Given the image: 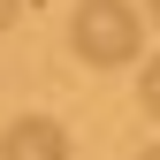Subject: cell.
<instances>
[{
  "instance_id": "1",
  "label": "cell",
  "mask_w": 160,
  "mask_h": 160,
  "mask_svg": "<svg viewBox=\"0 0 160 160\" xmlns=\"http://www.w3.org/2000/svg\"><path fill=\"white\" fill-rule=\"evenodd\" d=\"M69 46H76V61H92V69H130L137 46H145V23H137L130 0H76Z\"/></svg>"
},
{
  "instance_id": "2",
  "label": "cell",
  "mask_w": 160,
  "mask_h": 160,
  "mask_svg": "<svg viewBox=\"0 0 160 160\" xmlns=\"http://www.w3.org/2000/svg\"><path fill=\"white\" fill-rule=\"evenodd\" d=\"M0 160H69V130L53 114H15L0 130Z\"/></svg>"
},
{
  "instance_id": "3",
  "label": "cell",
  "mask_w": 160,
  "mask_h": 160,
  "mask_svg": "<svg viewBox=\"0 0 160 160\" xmlns=\"http://www.w3.org/2000/svg\"><path fill=\"white\" fill-rule=\"evenodd\" d=\"M137 107L160 122V61H145V76H137Z\"/></svg>"
},
{
  "instance_id": "4",
  "label": "cell",
  "mask_w": 160,
  "mask_h": 160,
  "mask_svg": "<svg viewBox=\"0 0 160 160\" xmlns=\"http://www.w3.org/2000/svg\"><path fill=\"white\" fill-rule=\"evenodd\" d=\"M15 8H23V0H0V31H8V23H15Z\"/></svg>"
},
{
  "instance_id": "5",
  "label": "cell",
  "mask_w": 160,
  "mask_h": 160,
  "mask_svg": "<svg viewBox=\"0 0 160 160\" xmlns=\"http://www.w3.org/2000/svg\"><path fill=\"white\" fill-rule=\"evenodd\" d=\"M145 15H152V23H160V0H145Z\"/></svg>"
},
{
  "instance_id": "6",
  "label": "cell",
  "mask_w": 160,
  "mask_h": 160,
  "mask_svg": "<svg viewBox=\"0 0 160 160\" xmlns=\"http://www.w3.org/2000/svg\"><path fill=\"white\" fill-rule=\"evenodd\" d=\"M137 160H160V145H145V152H137Z\"/></svg>"
}]
</instances>
